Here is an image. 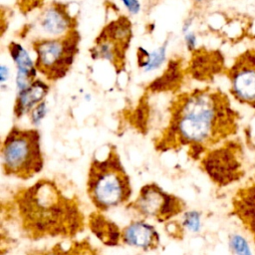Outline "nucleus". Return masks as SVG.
<instances>
[{
    "instance_id": "nucleus-26",
    "label": "nucleus",
    "mask_w": 255,
    "mask_h": 255,
    "mask_svg": "<svg viewBox=\"0 0 255 255\" xmlns=\"http://www.w3.org/2000/svg\"><path fill=\"white\" fill-rule=\"evenodd\" d=\"M196 42H197V38L194 32L189 31L187 33L184 34V43H185V47L186 49L191 53L193 52L197 47H196Z\"/></svg>"
},
{
    "instance_id": "nucleus-15",
    "label": "nucleus",
    "mask_w": 255,
    "mask_h": 255,
    "mask_svg": "<svg viewBox=\"0 0 255 255\" xmlns=\"http://www.w3.org/2000/svg\"><path fill=\"white\" fill-rule=\"evenodd\" d=\"M186 66H183V60L180 57L171 58L162 74L151 81L145 90L147 93H174L180 90L186 76Z\"/></svg>"
},
{
    "instance_id": "nucleus-29",
    "label": "nucleus",
    "mask_w": 255,
    "mask_h": 255,
    "mask_svg": "<svg viewBox=\"0 0 255 255\" xmlns=\"http://www.w3.org/2000/svg\"><path fill=\"white\" fill-rule=\"evenodd\" d=\"M191 25H192V18L186 19V20L183 22V25H182V33L185 34V33L189 32V28L191 27Z\"/></svg>"
},
{
    "instance_id": "nucleus-25",
    "label": "nucleus",
    "mask_w": 255,
    "mask_h": 255,
    "mask_svg": "<svg viewBox=\"0 0 255 255\" xmlns=\"http://www.w3.org/2000/svg\"><path fill=\"white\" fill-rule=\"evenodd\" d=\"M149 53L146 49L143 47H138L136 51V63L137 67L140 69H145L148 63V58H149Z\"/></svg>"
},
{
    "instance_id": "nucleus-1",
    "label": "nucleus",
    "mask_w": 255,
    "mask_h": 255,
    "mask_svg": "<svg viewBox=\"0 0 255 255\" xmlns=\"http://www.w3.org/2000/svg\"><path fill=\"white\" fill-rule=\"evenodd\" d=\"M167 114L166 126L153 138V148L165 153L185 147L188 158L194 161L234 137L240 128L241 117L229 95L210 86L175 94Z\"/></svg>"
},
{
    "instance_id": "nucleus-5",
    "label": "nucleus",
    "mask_w": 255,
    "mask_h": 255,
    "mask_svg": "<svg viewBox=\"0 0 255 255\" xmlns=\"http://www.w3.org/2000/svg\"><path fill=\"white\" fill-rule=\"evenodd\" d=\"M81 34L74 30L59 37L40 36L31 41L35 66L40 75L54 83L65 78L72 69L80 51Z\"/></svg>"
},
{
    "instance_id": "nucleus-30",
    "label": "nucleus",
    "mask_w": 255,
    "mask_h": 255,
    "mask_svg": "<svg viewBox=\"0 0 255 255\" xmlns=\"http://www.w3.org/2000/svg\"><path fill=\"white\" fill-rule=\"evenodd\" d=\"M194 2H196V3H198V4H202V3H204V2H206L207 0H193Z\"/></svg>"
},
{
    "instance_id": "nucleus-6",
    "label": "nucleus",
    "mask_w": 255,
    "mask_h": 255,
    "mask_svg": "<svg viewBox=\"0 0 255 255\" xmlns=\"http://www.w3.org/2000/svg\"><path fill=\"white\" fill-rule=\"evenodd\" d=\"M245 146L241 138L231 137L207 150L198 167L218 188L236 183L246 174Z\"/></svg>"
},
{
    "instance_id": "nucleus-13",
    "label": "nucleus",
    "mask_w": 255,
    "mask_h": 255,
    "mask_svg": "<svg viewBox=\"0 0 255 255\" xmlns=\"http://www.w3.org/2000/svg\"><path fill=\"white\" fill-rule=\"evenodd\" d=\"M122 245L143 252L155 251L160 246V234L145 219H133L122 228Z\"/></svg>"
},
{
    "instance_id": "nucleus-10",
    "label": "nucleus",
    "mask_w": 255,
    "mask_h": 255,
    "mask_svg": "<svg viewBox=\"0 0 255 255\" xmlns=\"http://www.w3.org/2000/svg\"><path fill=\"white\" fill-rule=\"evenodd\" d=\"M43 37H59L78 29V19L72 14L70 5L61 1L46 4L36 19Z\"/></svg>"
},
{
    "instance_id": "nucleus-17",
    "label": "nucleus",
    "mask_w": 255,
    "mask_h": 255,
    "mask_svg": "<svg viewBox=\"0 0 255 255\" xmlns=\"http://www.w3.org/2000/svg\"><path fill=\"white\" fill-rule=\"evenodd\" d=\"M50 88L49 82L38 78L28 88L17 92L13 105L14 118L20 120L24 116H28L37 105L45 101Z\"/></svg>"
},
{
    "instance_id": "nucleus-22",
    "label": "nucleus",
    "mask_w": 255,
    "mask_h": 255,
    "mask_svg": "<svg viewBox=\"0 0 255 255\" xmlns=\"http://www.w3.org/2000/svg\"><path fill=\"white\" fill-rule=\"evenodd\" d=\"M48 112H49L48 104H47V101L45 100L42 103H40L39 105H37L28 114V118H29V121H30L31 125L34 126V127H37V126L41 125L43 120L46 118Z\"/></svg>"
},
{
    "instance_id": "nucleus-24",
    "label": "nucleus",
    "mask_w": 255,
    "mask_h": 255,
    "mask_svg": "<svg viewBox=\"0 0 255 255\" xmlns=\"http://www.w3.org/2000/svg\"><path fill=\"white\" fill-rule=\"evenodd\" d=\"M245 145L255 151V115L250 119L243 129Z\"/></svg>"
},
{
    "instance_id": "nucleus-2",
    "label": "nucleus",
    "mask_w": 255,
    "mask_h": 255,
    "mask_svg": "<svg viewBox=\"0 0 255 255\" xmlns=\"http://www.w3.org/2000/svg\"><path fill=\"white\" fill-rule=\"evenodd\" d=\"M0 209L2 221L15 225L30 241L73 240L87 227L80 196L56 177H40L31 185L18 187L1 201Z\"/></svg>"
},
{
    "instance_id": "nucleus-4",
    "label": "nucleus",
    "mask_w": 255,
    "mask_h": 255,
    "mask_svg": "<svg viewBox=\"0 0 255 255\" xmlns=\"http://www.w3.org/2000/svg\"><path fill=\"white\" fill-rule=\"evenodd\" d=\"M45 165L41 133L36 128L11 127L1 142L2 173L8 177L29 180Z\"/></svg>"
},
{
    "instance_id": "nucleus-7",
    "label": "nucleus",
    "mask_w": 255,
    "mask_h": 255,
    "mask_svg": "<svg viewBox=\"0 0 255 255\" xmlns=\"http://www.w3.org/2000/svg\"><path fill=\"white\" fill-rule=\"evenodd\" d=\"M132 39V24L126 15L108 22L95 38L90 48L93 60L109 62L117 74L126 70L127 53Z\"/></svg>"
},
{
    "instance_id": "nucleus-8",
    "label": "nucleus",
    "mask_w": 255,
    "mask_h": 255,
    "mask_svg": "<svg viewBox=\"0 0 255 255\" xmlns=\"http://www.w3.org/2000/svg\"><path fill=\"white\" fill-rule=\"evenodd\" d=\"M140 219H153L157 223H166L187 209L185 200L164 190L156 182L143 184L135 196L126 205Z\"/></svg>"
},
{
    "instance_id": "nucleus-23",
    "label": "nucleus",
    "mask_w": 255,
    "mask_h": 255,
    "mask_svg": "<svg viewBox=\"0 0 255 255\" xmlns=\"http://www.w3.org/2000/svg\"><path fill=\"white\" fill-rule=\"evenodd\" d=\"M164 230L168 237L178 241L182 240L185 235V229L180 220H170L164 223Z\"/></svg>"
},
{
    "instance_id": "nucleus-28",
    "label": "nucleus",
    "mask_w": 255,
    "mask_h": 255,
    "mask_svg": "<svg viewBox=\"0 0 255 255\" xmlns=\"http://www.w3.org/2000/svg\"><path fill=\"white\" fill-rule=\"evenodd\" d=\"M10 76V70L6 65H1L0 66V82L1 84H4Z\"/></svg>"
},
{
    "instance_id": "nucleus-9",
    "label": "nucleus",
    "mask_w": 255,
    "mask_h": 255,
    "mask_svg": "<svg viewBox=\"0 0 255 255\" xmlns=\"http://www.w3.org/2000/svg\"><path fill=\"white\" fill-rule=\"evenodd\" d=\"M229 95L240 105L255 110V47L239 53L227 67Z\"/></svg>"
},
{
    "instance_id": "nucleus-16",
    "label": "nucleus",
    "mask_w": 255,
    "mask_h": 255,
    "mask_svg": "<svg viewBox=\"0 0 255 255\" xmlns=\"http://www.w3.org/2000/svg\"><path fill=\"white\" fill-rule=\"evenodd\" d=\"M87 227L107 247L122 246V228L105 212L94 210L87 216Z\"/></svg>"
},
{
    "instance_id": "nucleus-21",
    "label": "nucleus",
    "mask_w": 255,
    "mask_h": 255,
    "mask_svg": "<svg viewBox=\"0 0 255 255\" xmlns=\"http://www.w3.org/2000/svg\"><path fill=\"white\" fill-rule=\"evenodd\" d=\"M168 46V40H166L161 46L153 50L152 52L149 53V58H148V63L145 69L143 70L144 72H151L154 70H157L162 66V64L166 60V49Z\"/></svg>"
},
{
    "instance_id": "nucleus-27",
    "label": "nucleus",
    "mask_w": 255,
    "mask_h": 255,
    "mask_svg": "<svg viewBox=\"0 0 255 255\" xmlns=\"http://www.w3.org/2000/svg\"><path fill=\"white\" fill-rule=\"evenodd\" d=\"M122 2L129 14H138L141 9V5L138 0H122Z\"/></svg>"
},
{
    "instance_id": "nucleus-14",
    "label": "nucleus",
    "mask_w": 255,
    "mask_h": 255,
    "mask_svg": "<svg viewBox=\"0 0 255 255\" xmlns=\"http://www.w3.org/2000/svg\"><path fill=\"white\" fill-rule=\"evenodd\" d=\"M9 55L16 67L15 84L17 92L28 88L37 78L39 74L35 60L32 59L29 52L23 47V45L16 41H11L8 46Z\"/></svg>"
},
{
    "instance_id": "nucleus-3",
    "label": "nucleus",
    "mask_w": 255,
    "mask_h": 255,
    "mask_svg": "<svg viewBox=\"0 0 255 255\" xmlns=\"http://www.w3.org/2000/svg\"><path fill=\"white\" fill-rule=\"evenodd\" d=\"M86 192L96 210L107 212L121 205H127L132 195V186L119 150L115 144L109 143L105 156L96 152L91 158Z\"/></svg>"
},
{
    "instance_id": "nucleus-12",
    "label": "nucleus",
    "mask_w": 255,
    "mask_h": 255,
    "mask_svg": "<svg viewBox=\"0 0 255 255\" xmlns=\"http://www.w3.org/2000/svg\"><path fill=\"white\" fill-rule=\"evenodd\" d=\"M229 215L236 218L255 244V173L233 193Z\"/></svg>"
},
{
    "instance_id": "nucleus-20",
    "label": "nucleus",
    "mask_w": 255,
    "mask_h": 255,
    "mask_svg": "<svg viewBox=\"0 0 255 255\" xmlns=\"http://www.w3.org/2000/svg\"><path fill=\"white\" fill-rule=\"evenodd\" d=\"M201 216L202 213L199 210H186L182 213V218L180 222L185 230L197 233L201 229Z\"/></svg>"
},
{
    "instance_id": "nucleus-19",
    "label": "nucleus",
    "mask_w": 255,
    "mask_h": 255,
    "mask_svg": "<svg viewBox=\"0 0 255 255\" xmlns=\"http://www.w3.org/2000/svg\"><path fill=\"white\" fill-rule=\"evenodd\" d=\"M228 246L233 255H252L247 239L239 233H232L229 235Z\"/></svg>"
},
{
    "instance_id": "nucleus-11",
    "label": "nucleus",
    "mask_w": 255,
    "mask_h": 255,
    "mask_svg": "<svg viewBox=\"0 0 255 255\" xmlns=\"http://www.w3.org/2000/svg\"><path fill=\"white\" fill-rule=\"evenodd\" d=\"M227 67L225 58L219 50L199 47L190 53L186 74L195 81L209 83L218 75H224Z\"/></svg>"
},
{
    "instance_id": "nucleus-18",
    "label": "nucleus",
    "mask_w": 255,
    "mask_h": 255,
    "mask_svg": "<svg viewBox=\"0 0 255 255\" xmlns=\"http://www.w3.org/2000/svg\"><path fill=\"white\" fill-rule=\"evenodd\" d=\"M25 255H102V253L89 237H84L70 240L68 244L59 241L47 248L31 249Z\"/></svg>"
}]
</instances>
